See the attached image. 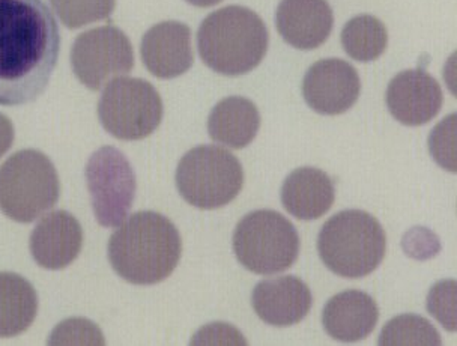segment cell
Returning a JSON list of instances; mask_svg holds the SVG:
<instances>
[{
  "mask_svg": "<svg viewBox=\"0 0 457 346\" xmlns=\"http://www.w3.org/2000/svg\"><path fill=\"white\" fill-rule=\"evenodd\" d=\"M386 107L400 123L419 127L430 122L443 107V89L423 70L402 72L386 89Z\"/></svg>",
  "mask_w": 457,
  "mask_h": 346,
  "instance_id": "12",
  "label": "cell"
},
{
  "mask_svg": "<svg viewBox=\"0 0 457 346\" xmlns=\"http://www.w3.org/2000/svg\"><path fill=\"white\" fill-rule=\"evenodd\" d=\"M334 14L327 0H281L276 26L286 43L300 50H314L328 39Z\"/></svg>",
  "mask_w": 457,
  "mask_h": 346,
  "instance_id": "16",
  "label": "cell"
},
{
  "mask_svg": "<svg viewBox=\"0 0 457 346\" xmlns=\"http://www.w3.org/2000/svg\"><path fill=\"white\" fill-rule=\"evenodd\" d=\"M428 151L439 166L456 172V114H453L432 130Z\"/></svg>",
  "mask_w": 457,
  "mask_h": 346,
  "instance_id": "25",
  "label": "cell"
},
{
  "mask_svg": "<svg viewBox=\"0 0 457 346\" xmlns=\"http://www.w3.org/2000/svg\"><path fill=\"white\" fill-rule=\"evenodd\" d=\"M243 185L241 163L223 148L214 145L193 148L178 165V191L195 208H221L237 199Z\"/></svg>",
  "mask_w": 457,
  "mask_h": 346,
  "instance_id": "7",
  "label": "cell"
},
{
  "mask_svg": "<svg viewBox=\"0 0 457 346\" xmlns=\"http://www.w3.org/2000/svg\"><path fill=\"white\" fill-rule=\"evenodd\" d=\"M83 231L77 218L67 211L44 215L30 235V253L38 266L62 270L80 253Z\"/></svg>",
  "mask_w": 457,
  "mask_h": 346,
  "instance_id": "15",
  "label": "cell"
},
{
  "mask_svg": "<svg viewBox=\"0 0 457 346\" xmlns=\"http://www.w3.org/2000/svg\"><path fill=\"white\" fill-rule=\"evenodd\" d=\"M140 55L153 76L164 80L182 76L195 62L191 29L181 21L155 24L143 37Z\"/></svg>",
  "mask_w": 457,
  "mask_h": 346,
  "instance_id": "13",
  "label": "cell"
},
{
  "mask_svg": "<svg viewBox=\"0 0 457 346\" xmlns=\"http://www.w3.org/2000/svg\"><path fill=\"white\" fill-rule=\"evenodd\" d=\"M38 313V295L28 280L15 273H0V337L26 332Z\"/></svg>",
  "mask_w": 457,
  "mask_h": 346,
  "instance_id": "20",
  "label": "cell"
},
{
  "mask_svg": "<svg viewBox=\"0 0 457 346\" xmlns=\"http://www.w3.org/2000/svg\"><path fill=\"white\" fill-rule=\"evenodd\" d=\"M261 129V114L256 105L243 97H228L211 110L208 133L214 142L243 149L254 140Z\"/></svg>",
  "mask_w": 457,
  "mask_h": 346,
  "instance_id": "19",
  "label": "cell"
},
{
  "mask_svg": "<svg viewBox=\"0 0 457 346\" xmlns=\"http://www.w3.org/2000/svg\"><path fill=\"white\" fill-rule=\"evenodd\" d=\"M50 4L67 28L79 29L110 17L116 0H50Z\"/></svg>",
  "mask_w": 457,
  "mask_h": 346,
  "instance_id": "23",
  "label": "cell"
},
{
  "mask_svg": "<svg viewBox=\"0 0 457 346\" xmlns=\"http://www.w3.org/2000/svg\"><path fill=\"white\" fill-rule=\"evenodd\" d=\"M381 224L361 209L340 211L320 229L318 251L325 266L346 279L371 274L386 257Z\"/></svg>",
  "mask_w": 457,
  "mask_h": 346,
  "instance_id": "4",
  "label": "cell"
},
{
  "mask_svg": "<svg viewBox=\"0 0 457 346\" xmlns=\"http://www.w3.org/2000/svg\"><path fill=\"white\" fill-rule=\"evenodd\" d=\"M334 199L333 180L314 167L296 169L281 187V204L298 220H318L328 213Z\"/></svg>",
  "mask_w": 457,
  "mask_h": 346,
  "instance_id": "18",
  "label": "cell"
},
{
  "mask_svg": "<svg viewBox=\"0 0 457 346\" xmlns=\"http://www.w3.org/2000/svg\"><path fill=\"white\" fill-rule=\"evenodd\" d=\"M379 319V308L371 295L349 290L325 304L322 324L336 341L357 342L370 336Z\"/></svg>",
  "mask_w": 457,
  "mask_h": 346,
  "instance_id": "17",
  "label": "cell"
},
{
  "mask_svg": "<svg viewBox=\"0 0 457 346\" xmlns=\"http://www.w3.org/2000/svg\"><path fill=\"white\" fill-rule=\"evenodd\" d=\"M361 92L357 70L342 59L316 62L305 72L303 96L307 105L320 114L336 116L348 112Z\"/></svg>",
  "mask_w": 457,
  "mask_h": 346,
  "instance_id": "11",
  "label": "cell"
},
{
  "mask_svg": "<svg viewBox=\"0 0 457 346\" xmlns=\"http://www.w3.org/2000/svg\"><path fill=\"white\" fill-rule=\"evenodd\" d=\"M456 290L454 280H441L428 295V310L448 332H456Z\"/></svg>",
  "mask_w": 457,
  "mask_h": 346,
  "instance_id": "26",
  "label": "cell"
},
{
  "mask_svg": "<svg viewBox=\"0 0 457 346\" xmlns=\"http://www.w3.org/2000/svg\"><path fill=\"white\" fill-rule=\"evenodd\" d=\"M181 253L177 226L154 211L133 214L109 241L110 264L133 285H155L166 280L177 268Z\"/></svg>",
  "mask_w": 457,
  "mask_h": 346,
  "instance_id": "2",
  "label": "cell"
},
{
  "mask_svg": "<svg viewBox=\"0 0 457 346\" xmlns=\"http://www.w3.org/2000/svg\"><path fill=\"white\" fill-rule=\"evenodd\" d=\"M14 125L5 114H0V156L10 151L14 142Z\"/></svg>",
  "mask_w": 457,
  "mask_h": 346,
  "instance_id": "28",
  "label": "cell"
},
{
  "mask_svg": "<svg viewBox=\"0 0 457 346\" xmlns=\"http://www.w3.org/2000/svg\"><path fill=\"white\" fill-rule=\"evenodd\" d=\"M104 334L89 319L71 318L57 324L48 345H104Z\"/></svg>",
  "mask_w": 457,
  "mask_h": 346,
  "instance_id": "24",
  "label": "cell"
},
{
  "mask_svg": "<svg viewBox=\"0 0 457 346\" xmlns=\"http://www.w3.org/2000/svg\"><path fill=\"white\" fill-rule=\"evenodd\" d=\"M257 316L274 327L301 323L313 304L309 286L295 275H283L259 282L252 294Z\"/></svg>",
  "mask_w": 457,
  "mask_h": 346,
  "instance_id": "14",
  "label": "cell"
},
{
  "mask_svg": "<svg viewBox=\"0 0 457 346\" xmlns=\"http://www.w3.org/2000/svg\"><path fill=\"white\" fill-rule=\"evenodd\" d=\"M270 35L263 20L245 6L230 5L208 15L197 32V48L206 67L223 76H243L259 67Z\"/></svg>",
  "mask_w": 457,
  "mask_h": 346,
  "instance_id": "3",
  "label": "cell"
},
{
  "mask_svg": "<svg viewBox=\"0 0 457 346\" xmlns=\"http://www.w3.org/2000/svg\"><path fill=\"white\" fill-rule=\"evenodd\" d=\"M162 97L149 81L118 77L105 88L98 116L105 131L120 140H142L162 123Z\"/></svg>",
  "mask_w": 457,
  "mask_h": 346,
  "instance_id": "8",
  "label": "cell"
},
{
  "mask_svg": "<svg viewBox=\"0 0 457 346\" xmlns=\"http://www.w3.org/2000/svg\"><path fill=\"white\" fill-rule=\"evenodd\" d=\"M234 251L239 264L254 274H278L298 259L300 235L280 213L257 209L235 229Z\"/></svg>",
  "mask_w": 457,
  "mask_h": 346,
  "instance_id": "6",
  "label": "cell"
},
{
  "mask_svg": "<svg viewBox=\"0 0 457 346\" xmlns=\"http://www.w3.org/2000/svg\"><path fill=\"white\" fill-rule=\"evenodd\" d=\"M190 5L197 6V8H208V6H214L220 4L221 0H187Z\"/></svg>",
  "mask_w": 457,
  "mask_h": 346,
  "instance_id": "29",
  "label": "cell"
},
{
  "mask_svg": "<svg viewBox=\"0 0 457 346\" xmlns=\"http://www.w3.org/2000/svg\"><path fill=\"white\" fill-rule=\"evenodd\" d=\"M342 46L353 61H377L388 46L386 24L373 15H357L345 24Z\"/></svg>",
  "mask_w": 457,
  "mask_h": 346,
  "instance_id": "21",
  "label": "cell"
},
{
  "mask_svg": "<svg viewBox=\"0 0 457 346\" xmlns=\"http://www.w3.org/2000/svg\"><path fill=\"white\" fill-rule=\"evenodd\" d=\"M59 193L56 167L43 152H15L0 167V209L19 224H30L47 213Z\"/></svg>",
  "mask_w": 457,
  "mask_h": 346,
  "instance_id": "5",
  "label": "cell"
},
{
  "mask_svg": "<svg viewBox=\"0 0 457 346\" xmlns=\"http://www.w3.org/2000/svg\"><path fill=\"white\" fill-rule=\"evenodd\" d=\"M191 343H195V345H202V343H237V345L243 343V345H247V341L232 325L215 323L199 330Z\"/></svg>",
  "mask_w": 457,
  "mask_h": 346,
  "instance_id": "27",
  "label": "cell"
},
{
  "mask_svg": "<svg viewBox=\"0 0 457 346\" xmlns=\"http://www.w3.org/2000/svg\"><path fill=\"white\" fill-rule=\"evenodd\" d=\"M59 50L57 21L43 0H0V105L43 96Z\"/></svg>",
  "mask_w": 457,
  "mask_h": 346,
  "instance_id": "1",
  "label": "cell"
},
{
  "mask_svg": "<svg viewBox=\"0 0 457 346\" xmlns=\"http://www.w3.org/2000/svg\"><path fill=\"white\" fill-rule=\"evenodd\" d=\"M379 343L386 346H439L443 341L438 330L428 319L419 315H400L382 328Z\"/></svg>",
  "mask_w": 457,
  "mask_h": 346,
  "instance_id": "22",
  "label": "cell"
},
{
  "mask_svg": "<svg viewBox=\"0 0 457 346\" xmlns=\"http://www.w3.org/2000/svg\"><path fill=\"white\" fill-rule=\"evenodd\" d=\"M71 65L86 88L100 90L133 70V46L129 37L114 26L92 29L77 37L71 50Z\"/></svg>",
  "mask_w": 457,
  "mask_h": 346,
  "instance_id": "10",
  "label": "cell"
},
{
  "mask_svg": "<svg viewBox=\"0 0 457 346\" xmlns=\"http://www.w3.org/2000/svg\"><path fill=\"white\" fill-rule=\"evenodd\" d=\"M86 181L96 222L104 228L120 226L136 198V173L127 156L116 148H100L87 162Z\"/></svg>",
  "mask_w": 457,
  "mask_h": 346,
  "instance_id": "9",
  "label": "cell"
}]
</instances>
